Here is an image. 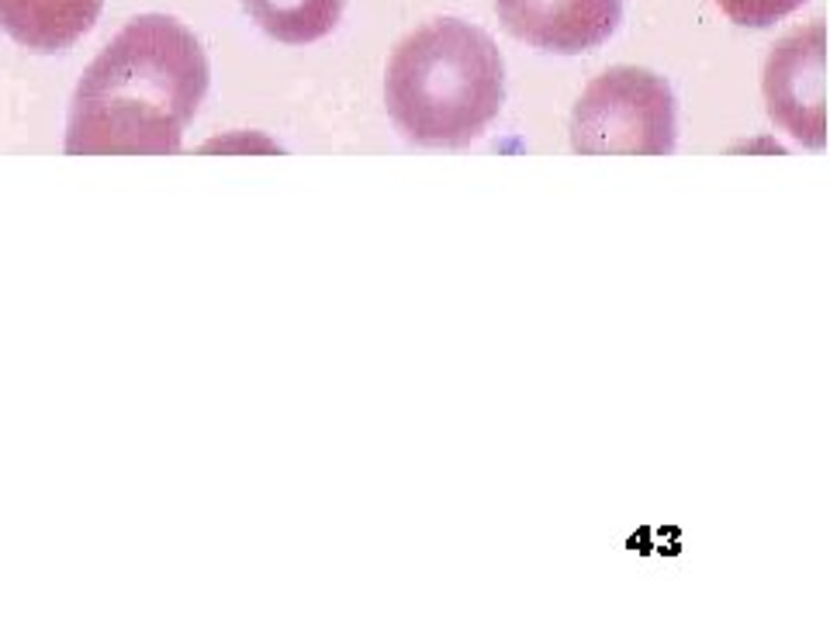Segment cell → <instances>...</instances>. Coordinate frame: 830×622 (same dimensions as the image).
Segmentation results:
<instances>
[{
  "label": "cell",
  "mask_w": 830,
  "mask_h": 622,
  "mask_svg": "<svg viewBox=\"0 0 830 622\" xmlns=\"http://www.w3.org/2000/svg\"><path fill=\"white\" fill-rule=\"evenodd\" d=\"M208 56L170 14H139L93 59L66 118L69 156H177L208 93Z\"/></svg>",
  "instance_id": "obj_1"
},
{
  "label": "cell",
  "mask_w": 830,
  "mask_h": 622,
  "mask_svg": "<svg viewBox=\"0 0 830 622\" xmlns=\"http://www.w3.org/2000/svg\"><path fill=\"white\" fill-rule=\"evenodd\" d=\"M506 63L495 38L461 18H440L406 35L385 69V104L416 146L464 149L502 111Z\"/></svg>",
  "instance_id": "obj_2"
},
{
  "label": "cell",
  "mask_w": 830,
  "mask_h": 622,
  "mask_svg": "<svg viewBox=\"0 0 830 622\" xmlns=\"http://www.w3.org/2000/svg\"><path fill=\"white\" fill-rule=\"evenodd\" d=\"M675 93L640 66H612L591 80L572 114V149L582 156H672Z\"/></svg>",
  "instance_id": "obj_3"
},
{
  "label": "cell",
  "mask_w": 830,
  "mask_h": 622,
  "mask_svg": "<svg viewBox=\"0 0 830 622\" xmlns=\"http://www.w3.org/2000/svg\"><path fill=\"white\" fill-rule=\"evenodd\" d=\"M765 101L772 122L799 146L823 149V21L782 38L765 66Z\"/></svg>",
  "instance_id": "obj_4"
},
{
  "label": "cell",
  "mask_w": 830,
  "mask_h": 622,
  "mask_svg": "<svg viewBox=\"0 0 830 622\" xmlns=\"http://www.w3.org/2000/svg\"><path fill=\"white\" fill-rule=\"evenodd\" d=\"M502 29L540 53L578 56L620 29L623 0H495Z\"/></svg>",
  "instance_id": "obj_5"
},
{
  "label": "cell",
  "mask_w": 830,
  "mask_h": 622,
  "mask_svg": "<svg viewBox=\"0 0 830 622\" xmlns=\"http://www.w3.org/2000/svg\"><path fill=\"white\" fill-rule=\"evenodd\" d=\"M104 0H0V32L21 49L56 56L98 25Z\"/></svg>",
  "instance_id": "obj_6"
},
{
  "label": "cell",
  "mask_w": 830,
  "mask_h": 622,
  "mask_svg": "<svg viewBox=\"0 0 830 622\" xmlns=\"http://www.w3.org/2000/svg\"><path fill=\"white\" fill-rule=\"evenodd\" d=\"M246 14L284 45H308L336 32L346 0H243Z\"/></svg>",
  "instance_id": "obj_7"
},
{
  "label": "cell",
  "mask_w": 830,
  "mask_h": 622,
  "mask_svg": "<svg viewBox=\"0 0 830 622\" xmlns=\"http://www.w3.org/2000/svg\"><path fill=\"white\" fill-rule=\"evenodd\" d=\"M720 11L744 29H772L775 21L799 11L806 0H717Z\"/></svg>",
  "instance_id": "obj_8"
}]
</instances>
